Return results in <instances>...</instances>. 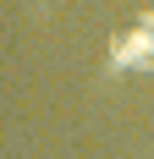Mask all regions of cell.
<instances>
[{"label":"cell","instance_id":"6da1fadb","mask_svg":"<svg viewBox=\"0 0 154 159\" xmlns=\"http://www.w3.org/2000/svg\"><path fill=\"white\" fill-rule=\"evenodd\" d=\"M110 55L132 71H154V22H138V28H121L110 39Z\"/></svg>","mask_w":154,"mask_h":159}]
</instances>
